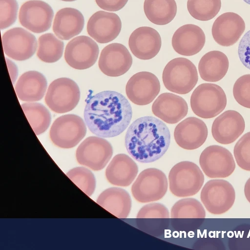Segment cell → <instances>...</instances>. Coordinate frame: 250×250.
Here are the masks:
<instances>
[{
	"instance_id": "6da1fadb",
	"label": "cell",
	"mask_w": 250,
	"mask_h": 250,
	"mask_svg": "<svg viewBox=\"0 0 250 250\" xmlns=\"http://www.w3.org/2000/svg\"><path fill=\"white\" fill-rule=\"evenodd\" d=\"M132 116L131 106L121 93L100 92L87 101L84 110L87 126L94 134L111 138L121 134L128 126Z\"/></svg>"
},
{
	"instance_id": "7a4b0ae2",
	"label": "cell",
	"mask_w": 250,
	"mask_h": 250,
	"mask_svg": "<svg viewBox=\"0 0 250 250\" xmlns=\"http://www.w3.org/2000/svg\"><path fill=\"white\" fill-rule=\"evenodd\" d=\"M170 133L167 125L153 116L134 121L125 135L127 151L138 162L148 163L162 157L168 149Z\"/></svg>"
},
{
	"instance_id": "3957f363",
	"label": "cell",
	"mask_w": 250,
	"mask_h": 250,
	"mask_svg": "<svg viewBox=\"0 0 250 250\" xmlns=\"http://www.w3.org/2000/svg\"><path fill=\"white\" fill-rule=\"evenodd\" d=\"M163 82L169 91L186 94L190 92L198 80L197 68L193 63L185 58H176L165 66L162 74Z\"/></svg>"
},
{
	"instance_id": "277c9868",
	"label": "cell",
	"mask_w": 250,
	"mask_h": 250,
	"mask_svg": "<svg viewBox=\"0 0 250 250\" xmlns=\"http://www.w3.org/2000/svg\"><path fill=\"white\" fill-rule=\"evenodd\" d=\"M171 192L179 197L193 196L198 192L204 182V176L195 163L182 161L175 165L168 174Z\"/></svg>"
},
{
	"instance_id": "5b68a950",
	"label": "cell",
	"mask_w": 250,
	"mask_h": 250,
	"mask_svg": "<svg viewBox=\"0 0 250 250\" xmlns=\"http://www.w3.org/2000/svg\"><path fill=\"white\" fill-rule=\"evenodd\" d=\"M190 106L193 113L203 119H210L225 108L227 100L225 92L214 83H203L198 85L190 97Z\"/></svg>"
},
{
	"instance_id": "8992f818",
	"label": "cell",
	"mask_w": 250,
	"mask_h": 250,
	"mask_svg": "<svg viewBox=\"0 0 250 250\" xmlns=\"http://www.w3.org/2000/svg\"><path fill=\"white\" fill-rule=\"evenodd\" d=\"M168 182L165 174L156 168H148L140 173L131 187L133 197L145 203L158 201L166 194Z\"/></svg>"
},
{
	"instance_id": "52a82bcc",
	"label": "cell",
	"mask_w": 250,
	"mask_h": 250,
	"mask_svg": "<svg viewBox=\"0 0 250 250\" xmlns=\"http://www.w3.org/2000/svg\"><path fill=\"white\" fill-rule=\"evenodd\" d=\"M86 127L80 116L66 114L57 118L49 132L50 138L56 146L70 148L77 146L86 133Z\"/></svg>"
},
{
	"instance_id": "ba28073f",
	"label": "cell",
	"mask_w": 250,
	"mask_h": 250,
	"mask_svg": "<svg viewBox=\"0 0 250 250\" xmlns=\"http://www.w3.org/2000/svg\"><path fill=\"white\" fill-rule=\"evenodd\" d=\"M80 99V91L78 84L70 78H60L50 84L45 102L53 111L64 113L73 110L78 104Z\"/></svg>"
},
{
	"instance_id": "9c48e42d",
	"label": "cell",
	"mask_w": 250,
	"mask_h": 250,
	"mask_svg": "<svg viewBox=\"0 0 250 250\" xmlns=\"http://www.w3.org/2000/svg\"><path fill=\"white\" fill-rule=\"evenodd\" d=\"M200 198L209 213L222 214L233 206L235 199V190L232 185L226 180L212 179L204 186Z\"/></svg>"
},
{
	"instance_id": "30bf717a",
	"label": "cell",
	"mask_w": 250,
	"mask_h": 250,
	"mask_svg": "<svg viewBox=\"0 0 250 250\" xmlns=\"http://www.w3.org/2000/svg\"><path fill=\"white\" fill-rule=\"evenodd\" d=\"M113 148L106 140L100 137L86 138L76 150L77 162L93 170L103 169L110 160Z\"/></svg>"
},
{
	"instance_id": "8fae6325",
	"label": "cell",
	"mask_w": 250,
	"mask_h": 250,
	"mask_svg": "<svg viewBox=\"0 0 250 250\" xmlns=\"http://www.w3.org/2000/svg\"><path fill=\"white\" fill-rule=\"evenodd\" d=\"M200 166L204 173L210 178H224L230 176L235 168L231 153L218 145L207 147L199 158Z\"/></svg>"
},
{
	"instance_id": "7c38bea8",
	"label": "cell",
	"mask_w": 250,
	"mask_h": 250,
	"mask_svg": "<svg viewBox=\"0 0 250 250\" xmlns=\"http://www.w3.org/2000/svg\"><path fill=\"white\" fill-rule=\"evenodd\" d=\"M99 53L97 43L86 36L76 37L65 47L64 59L71 67L79 70L90 68L96 62Z\"/></svg>"
},
{
	"instance_id": "4fadbf2b",
	"label": "cell",
	"mask_w": 250,
	"mask_h": 250,
	"mask_svg": "<svg viewBox=\"0 0 250 250\" xmlns=\"http://www.w3.org/2000/svg\"><path fill=\"white\" fill-rule=\"evenodd\" d=\"M5 54L16 61H25L33 56L37 48L36 37L21 27H15L2 36Z\"/></svg>"
},
{
	"instance_id": "5bb4252c",
	"label": "cell",
	"mask_w": 250,
	"mask_h": 250,
	"mask_svg": "<svg viewBox=\"0 0 250 250\" xmlns=\"http://www.w3.org/2000/svg\"><path fill=\"white\" fill-rule=\"evenodd\" d=\"M160 83L154 74L141 71L134 74L125 86V93L133 104L145 105L151 103L160 91Z\"/></svg>"
},
{
	"instance_id": "9a60e30c",
	"label": "cell",
	"mask_w": 250,
	"mask_h": 250,
	"mask_svg": "<svg viewBox=\"0 0 250 250\" xmlns=\"http://www.w3.org/2000/svg\"><path fill=\"white\" fill-rule=\"evenodd\" d=\"M53 16V10L48 3L40 0H32L21 5L19 18L24 27L34 33H40L50 28Z\"/></svg>"
},
{
	"instance_id": "2e32d148",
	"label": "cell",
	"mask_w": 250,
	"mask_h": 250,
	"mask_svg": "<svg viewBox=\"0 0 250 250\" xmlns=\"http://www.w3.org/2000/svg\"><path fill=\"white\" fill-rule=\"evenodd\" d=\"M132 64V58L127 48L120 43H112L101 51L99 67L109 77H118L127 72Z\"/></svg>"
},
{
	"instance_id": "e0dca14e",
	"label": "cell",
	"mask_w": 250,
	"mask_h": 250,
	"mask_svg": "<svg viewBox=\"0 0 250 250\" xmlns=\"http://www.w3.org/2000/svg\"><path fill=\"white\" fill-rule=\"evenodd\" d=\"M245 30L243 18L234 12H226L220 15L214 21L212 35L214 40L222 46H230L235 44Z\"/></svg>"
},
{
	"instance_id": "ac0fdd59",
	"label": "cell",
	"mask_w": 250,
	"mask_h": 250,
	"mask_svg": "<svg viewBox=\"0 0 250 250\" xmlns=\"http://www.w3.org/2000/svg\"><path fill=\"white\" fill-rule=\"evenodd\" d=\"M121 28L122 22L118 15L104 11L93 14L87 24L89 35L100 43H108L115 39Z\"/></svg>"
},
{
	"instance_id": "d6986e66",
	"label": "cell",
	"mask_w": 250,
	"mask_h": 250,
	"mask_svg": "<svg viewBox=\"0 0 250 250\" xmlns=\"http://www.w3.org/2000/svg\"><path fill=\"white\" fill-rule=\"evenodd\" d=\"M245 120L237 111L228 110L214 120L211 133L214 140L223 145L233 143L243 133Z\"/></svg>"
},
{
	"instance_id": "ffe728a7",
	"label": "cell",
	"mask_w": 250,
	"mask_h": 250,
	"mask_svg": "<svg viewBox=\"0 0 250 250\" xmlns=\"http://www.w3.org/2000/svg\"><path fill=\"white\" fill-rule=\"evenodd\" d=\"M208 134L207 125L202 120L189 117L175 127L174 137L177 144L185 149L193 150L205 142Z\"/></svg>"
},
{
	"instance_id": "44dd1931",
	"label": "cell",
	"mask_w": 250,
	"mask_h": 250,
	"mask_svg": "<svg viewBox=\"0 0 250 250\" xmlns=\"http://www.w3.org/2000/svg\"><path fill=\"white\" fill-rule=\"evenodd\" d=\"M128 45L136 57L148 60L158 54L161 47L162 40L157 30L150 27L142 26L136 28L131 34Z\"/></svg>"
},
{
	"instance_id": "7402d4cb",
	"label": "cell",
	"mask_w": 250,
	"mask_h": 250,
	"mask_svg": "<svg viewBox=\"0 0 250 250\" xmlns=\"http://www.w3.org/2000/svg\"><path fill=\"white\" fill-rule=\"evenodd\" d=\"M206 42L203 30L193 24H187L178 28L172 38V46L179 54L191 56L199 53Z\"/></svg>"
},
{
	"instance_id": "603a6c76",
	"label": "cell",
	"mask_w": 250,
	"mask_h": 250,
	"mask_svg": "<svg viewBox=\"0 0 250 250\" xmlns=\"http://www.w3.org/2000/svg\"><path fill=\"white\" fill-rule=\"evenodd\" d=\"M153 114L166 123H177L186 117L188 105L182 97L171 93L161 94L152 105Z\"/></svg>"
},
{
	"instance_id": "cb8c5ba5",
	"label": "cell",
	"mask_w": 250,
	"mask_h": 250,
	"mask_svg": "<svg viewBox=\"0 0 250 250\" xmlns=\"http://www.w3.org/2000/svg\"><path fill=\"white\" fill-rule=\"evenodd\" d=\"M138 172L136 163L128 155L118 154L115 155L105 170V176L112 185L127 187L136 178Z\"/></svg>"
},
{
	"instance_id": "d4e9b609",
	"label": "cell",
	"mask_w": 250,
	"mask_h": 250,
	"mask_svg": "<svg viewBox=\"0 0 250 250\" xmlns=\"http://www.w3.org/2000/svg\"><path fill=\"white\" fill-rule=\"evenodd\" d=\"M84 24V17L79 10L74 8H63L55 15L53 30L59 39L68 40L79 35Z\"/></svg>"
},
{
	"instance_id": "484cf974",
	"label": "cell",
	"mask_w": 250,
	"mask_h": 250,
	"mask_svg": "<svg viewBox=\"0 0 250 250\" xmlns=\"http://www.w3.org/2000/svg\"><path fill=\"white\" fill-rule=\"evenodd\" d=\"M47 86L44 76L36 71L22 74L16 84L15 91L19 99L25 102H36L44 96Z\"/></svg>"
},
{
	"instance_id": "4316f807",
	"label": "cell",
	"mask_w": 250,
	"mask_h": 250,
	"mask_svg": "<svg viewBox=\"0 0 250 250\" xmlns=\"http://www.w3.org/2000/svg\"><path fill=\"white\" fill-rule=\"evenodd\" d=\"M97 203L118 218H126L130 213L132 201L130 195L124 189L112 187L103 191Z\"/></svg>"
},
{
	"instance_id": "83f0119b",
	"label": "cell",
	"mask_w": 250,
	"mask_h": 250,
	"mask_svg": "<svg viewBox=\"0 0 250 250\" xmlns=\"http://www.w3.org/2000/svg\"><path fill=\"white\" fill-rule=\"evenodd\" d=\"M229 67L227 56L222 52L213 50L206 53L201 58L198 64V70L203 80L216 82L224 77Z\"/></svg>"
},
{
	"instance_id": "f1b7e54d",
	"label": "cell",
	"mask_w": 250,
	"mask_h": 250,
	"mask_svg": "<svg viewBox=\"0 0 250 250\" xmlns=\"http://www.w3.org/2000/svg\"><path fill=\"white\" fill-rule=\"evenodd\" d=\"M145 14L154 24L166 25L170 22L177 13L175 0H145Z\"/></svg>"
},
{
	"instance_id": "f546056e",
	"label": "cell",
	"mask_w": 250,
	"mask_h": 250,
	"mask_svg": "<svg viewBox=\"0 0 250 250\" xmlns=\"http://www.w3.org/2000/svg\"><path fill=\"white\" fill-rule=\"evenodd\" d=\"M21 106L35 133L39 135L44 132L51 121L49 110L38 103H24Z\"/></svg>"
},
{
	"instance_id": "4dcf8cb0",
	"label": "cell",
	"mask_w": 250,
	"mask_h": 250,
	"mask_svg": "<svg viewBox=\"0 0 250 250\" xmlns=\"http://www.w3.org/2000/svg\"><path fill=\"white\" fill-rule=\"evenodd\" d=\"M37 55L42 62L52 63L62 57L64 43L52 33H46L39 38Z\"/></svg>"
},
{
	"instance_id": "1f68e13d",
	"label": "cell",
	"mask_w": 250,
	"mask_h": 250,
	"mask_svg": "<svg viewBox=\"0 0 250 250\" xmlns=\"http://www.w3.org/2000/svg\"><path fill=\"white\" fill-rule=\"evenodd\" d=\"M172 218L203 219L206 211L201 203L195 198H186L176 202L170 212Z\"/></svg>"
},
{
	"instance_id": "d6a6232c",
	"label": "cell",
	"mask_w": 250,
	"mask_h": 250,
	"mask_svg": "<svg viewBox=\"0 0 250 250\" xmlns=\"http://www.w3.org/2000/svg\"><path fill=\"white\" fill-rule=\"evenodd\" d=\"M221 7V0H188L187 8L194 19L207 21L214 18Z\"/></svg>"
},
{
	"instance_id": "836d02e7",
	"label": "cell",
	"mask_w": 250,
	"mask_h": 250,
	"mask_svg": "<svg viewBox=\"0 0 250 250\" xmlns=\"http://www.w3.org/2000/svg\"><path fill=\"white\" fill-rule=\"evenodd\" d=\"M66 176L87 196L93 193L96 180L93 174L84 167H76L70 170Z\"/></svg>"
},
{
	"instance_id": "e575fe53",
	"label": "cell",
	"mask_w": 250,
	"mask_h": 250,
	"mask_svg": "<svg viewBox=\"0 0 250 250\" xmlns=\"http://www.w3.org/2000/svg\"><path fill=\"white\" fill-rule=\"evenodd\" d=\"M233 154L238 166L244 170L250 171V132L245 133L237 142Z\"/></svg>"
},
{
	"instance_id": "d590c367",
	"label": "cell",
	"mask_w": 250,
	"mask_h": 250,
	"mask_svg": "<svg viewBox=\"0 0 250 250\" xmlns=\"http://www.w3.org/2000/svg\"><path fill=\"white\" fill-rule=\"evenodd\" d=\"M233 95L240 105L250 108V74L242 75L236 81Z\"/></svg>"
},
{
	"instance_id": "8d00e7d4",
	"label": "cell",
	"mask_w": 250,
	"mask_h": 250,
	"mask_svg": "<svg viewBox=\"0 0 250 250\" xmlns=\"http://www.w3.org/2000/svg\"><path fill=\"white\" fill-rule=\"evenodd\" d=\"M18 4L16 0H0L1 30L12 25L17 19Z\"/></svg>"
},
{
	"instance_id": "74e56055",
	"label": "cell",
	"mask_w": 250,
	"mask_h": 250,
	"mask_svg": "<svg viewBox=\"0 0 250 250\" xmlns=\"http://www.w3.org/2000/svg\"><path fill=\"white\" fill-rule=\"evenodd\" d=\"M169 212L166 207L158 203H149L138 211L136 217L143 219L168 218Z\"/></svg>"
},
{
	"instance_id": "f35d334b",
	"label": "cell",
	"mask_w": 250,
	"mask_h": 250,
	"mask_svg": "<svg viewBox=\"0 0 250 250\" xmlns=\"http://www.w3.org/2000/svg\"><path fill=\"white\" fill-rule=\"evenodd\" d=\"M238 54L243 64L250 70V30L245 34L240 41Z\"/></svg>"
},
{
	"instance_id": "ab89813d",
	"label": "cell",
	"mask_w": 250,
	"mask_h": 250,
	"mask_svg": "<svg viewBox=\"0 0 250 250\" xmlns=\"http://www.w3.org/2000/svg\"><path fill=\"white\" fill-rule=\"evenodd\" d=\"M128 0H95L97 4L101 8L115 12L122 9Z\"/></svg>"
},
{
	"instance_id": "60d3db41",
	"label": "cell",
	"mask_w": 250,
	"mask_h": 250,
	"mask_svg": "<svg viewBox=\"0 0 250 250\" xmlns=\"http://www.w3.org/2000/svg\"><path fill=\"white\" fill-rule=\"evenodd\" d=\"M244 193L247 200L250 203V178L247 181L244 186Z\"/></svg>"
},
{
	"instance_id": "b9f144b4",
	"label": "cell",
	"mask_w": 250,
	"mask_h": 250,
	"mask_svg": "<svg viewBox=\"0 0 250 250\" xmlns=\"http://www.w3.org/2000/svg\"><path fill=\"white\" fill-rule=\"evenodd\" d=\"M245 2H246L247 4H249L250 5V0H243Z\"/></svg>"
},
{
	"instance_id": "7bdbcfd3",
	"label": "cell",
	"mask_w": 250,
	"mask_h": 250,
	"mask_svg": "<svg viewBox=\"0 0 250 250\" xmlns=\"http://www.w3.org/2000/svg\"><path fill=\"white\" fill-rule=\"evenodd\" d=\"M61 0L65 1H73L76 0Z\"/></svg>"
}]
</instances>
